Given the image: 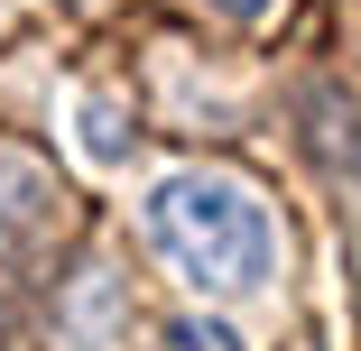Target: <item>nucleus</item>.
<instances>
[{
  "instance_id": "nucleus-2",
  "label": "nucleus",
  "mask_w": 361,
  "mask_h": 351,
  "mask_svg": "<svg viewBox=\"0 0 361 351\" xmlns=\"http://www.w3.org/2000/svg\"><path fill=\"white\" fill-rule=\"evenodd\" d=\"M167 351H241V333L223 314H176L167 324Z\"/></svg>"
},
{
  "instance_id": "nucleus-3",
  "label": "nucleus",
  "mask_w": 361,
  "mask_h": 351,
  "mask_svg": "<svg viewBox=\"0 0 361 351\" xmlns=\"http://www.w3.org/2000/svg\"><path fill=\"white\" fill-rule=\"evenodd\" d=\"M213 10H269V0H213Z\"/></svg>"
},
{
  "instance_id": "nucleus-1",
  "label": "nucleus",
  "mask_w": 361,
  "mask_h": 351,
  "mask_svg": "<svg viewBox=\"0 0 361 351\" xmlns=\"http://www.w3.org/2000/svg\"><path fill=\"white\" fill-rule=\"evenodd\" d=\"M139 222H149V250L185 277L195 296H259L278 277V213L241 176L176 167V176L149 185Z\"/></svg>"
}]
</instances>
